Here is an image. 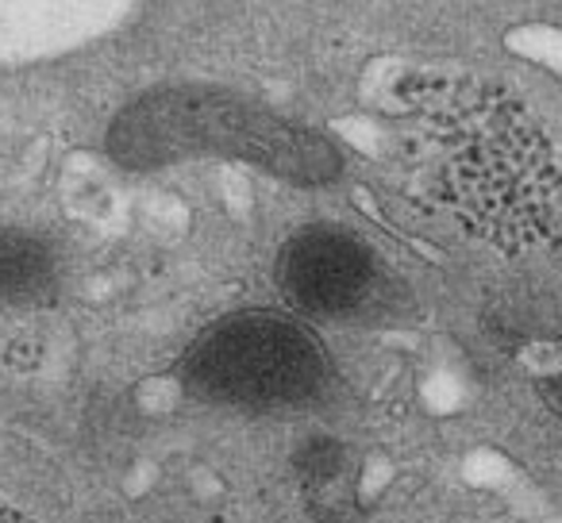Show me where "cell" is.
Here are the masks:
<instances>
[{"label":"cell","instance_id":"5b68a950","mask_svg":"<svg viewBox=\"0 0 562 523\" xmlns=\"http://www.w3.org/2000/svg\"><path fill=\"white\" fill-rule=\"evenodd\" d=\"M293 469H297V477L308 489L321 492V489H328L331 481L344 477L347 451L331 435H308L305 443L297 446V454H293Z\"/></svg>","mask_w":562,"mask_h":523},{"label":"cell","instance_id":"6da1fadb","mask_svg":"<svg viewBox=\"0 0 562 523\" xmlns=\"http://www.w3.org/2000/svg\"><path fill=\"white\" fill-rule=\"evenodd\" d=\"M181 382L196 400L239 412H297L328 393L324 351L290 320L235 316L189 346Z\"/></svg>","mask_w":562,"mask_h":523},{"label":"cell","instance_id":"3957f363","mask_svg":"<svg viewBox=\"0 0 562 523\" xmlns=\"http://www.w3.org/2000/svg\"><path fill=\"white\" fill-rule=\"evenodd\" d=\"M285 293L316 316H347L370 289V262L351 239L328 231L301 235L281 266Z\"/></svg>","mask_w":562,"mask_h":523},{"label":"cell","instance_id":"8992f818","mask_svg":"<svg viewBox=\"0 0 562 523\" xmlns=\"http://www.w3.org/2000/svg\"><path fill=\"white\" fill-rule=\"evenodd\" d=\"M559 408H562V369H559Z\"/></svg>","mask_w":562,"mask_h":523},{"label":"cell","instance_id":"277c9868","mask_svg":"<svg viewBox=\"0 0 562 523\" xmlns=\"http://www.w3.org/2000/svg\"><path fill=\"white\" fill-rule=\"evenodd\" d=\"M50 285V258L35 239L0 235V300H35Z\"/></svg>","mask_w":562,"mask_h":523},{"label":"cell","instance_id":"7a4b0ae2","mask_svg":"<svg viewBox=\"0 0 562 523\" xmlns=\"http://www.w3.org/2000/svg\"><path fill=\"white\" fill-rule=\"evenodd\" d=\"M112 143H116V155L132 166L166 162L189 150H220V155L250 158V162L301 181H316L331 170L324 143L224 101L143 104L120 120Z\"/></svg>","mask_w":562,"mask_h":523}]
</instances>
